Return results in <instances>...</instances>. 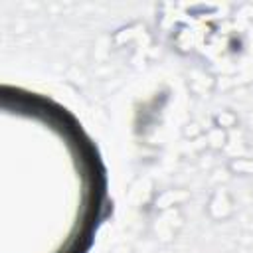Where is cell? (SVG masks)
Wrapping results in <instances>:
<instances>
[{"label":"cell","instance_id":"cell-1","mask_svg":"<svg viewBox=\"0 0 253 253\" xmlns=\"http://www.w3.org/2000/svg\"><path fill=\"white\" fill-rule=\"evenodd\" d=\"M16 253H87L109 211L107 168L77 117L16 89Z\"/></svg>","mask_w":253,"mask_h":253}]
</instances>
